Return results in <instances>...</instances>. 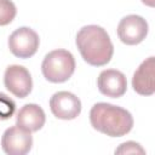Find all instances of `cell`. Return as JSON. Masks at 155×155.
<instances>
[{
    "label": "cell",
    "mask_w": 155,
    "mask_h": 155,
    "mask_svg": "<svg viewBox=\"0 0 155 155\" xmlns=\"http://www.w3.org/2000/svg\"><path fill=\"white\" fill-rule=\"evenodd\" d=\"M82 59L92 67L108 64L114 53V46L107 30L99 25L90 24L82 27L75 39Z\"/></svg>",
    "instance_id": "1"
},
{
    "label": "cell",
    "mask_w": 155,
    "mask_h": 155,
    "mask_svg": "<svg viewBox=\"0 0 155 155\" xmlns=\"http://www.w3.org/2000/svg\"><path fill=\"white\" fill-rule=\"evenodd\" d=\"M91 126L109 137H122L133 127L131 113L110 103H96L90 110Z\"/></svg>",
    "instance_id": "2"
},
{
    "label": "cell",
    "mask_w": 155,
    "mask_h": 155,
    "mask_svg": "<svg viewBox=\"0 0 155 155\" xmlns=\"http://www.w3.org/2000/svg\"><path fill=\"white\" fill-rule=\"evenodd\" d=\"M75 58L74 56L63 48L53 50L48 52L42 63L41 71L44 78L53 84H61L68 81L75 71Z\"/></svg>",
    "instance_id": "3"
},
{
    "label": "cell",
    "mask_w": 155,
    "mask_h": 155,
    "mask_svg": "<svg viewBox=\"0 0 155 155\" xmlns=\"http://www.w3.org/2000/svg\"><path fill=\"white\" fill-rule=\"evenodd\" d=\"M40 39L35 30L29 27H21L8 36V48L18 58L25 59L33 57L39 48Z\"/></svg>",
    "instance_id": "4"
},
{
    "label": "cell",
    "mask_w": 155,
    "mask_h": 155,
    "mask_svg": "<svg viewBox=\"0 0 155 155\" xmlns=\"http://www.w3.org/2000/svg\"><path fill=\"white\" fill-rule=\"evenodd\" d=\"M148 22L138 15L125 16L117 25V36L125 45H138L148 35Z\"/></svg>",
    "instance_id": "5"
},
{
    "label": "cell",
    "mask_w": 155,
    "mask_h": 155,
    "mask_svg": "<svg viewBox=\"0 0 155 155\" xmlns=\"http://www.w3.org/2000/svg\"><path fill=\"white\" fill-rule=\"evenodd\" d=\"M4 85L7 91L18 98H25L33 90V79L27 68L18 64L8 65L4 74Z\"/></svg>",
    "instance_id": "6"
},
{
    "label": "cell",
    "mask_w": 155,
    "mask_h": 155,
    "mask_svg": "<svg viewBox=\"0 0 155 155\" xmlns=\"http://www.w3.org/2000/svg\"><path fill=\"white\" fill-rule=\"evenodd\" d=\"M33 137L31 132H28L21 127H8L1 137V148L8 155H25L31 150Z\"/></svg>",
    "instance_id": "7"
},
{
    "label": "cell",
    "mask_w": 155,
    "mask_h": 155,
    "mask_svg": "<svg viewBox=\"0 0 155 155\" xmlns=\"http://www.w3.org/2000/svg\"><path fill=\"white\" fill-rule=\"evenodd\" d=\"M52 114L61 120H73L81 113V101L71 92L59 91L50 98Z\"/></svg>",
    "instance_id": "8"
},
{
    "label": "cell",
    "mask_w": 155,
    "mask_h": 155,
    "mask_svg": "<svg viewBox=\"0 0 155 155\" xmlns=\"http://www.w3.org/2000/svg\"><path fill=\"white\" fill-rule=\"evenodd\" d=\"M97 86L102 94L110 98H120L126 93L127 80L120 70L105 69L99 73Z\"/></svg>",
    "instance_id": "9"
},
{
    "label": "cell",
    "mask_w": 155,
    "mask_h": 155,
    "mask_svg": "<svg viewBox=\"0 0 155 155\" xmlns=\"http://www.w3.org/2000/svg\"><path fill=\"white\" fill-rule=\"evenodd\" d=\"M155 58L148 57L140 63L132 78V87L140 96H151L155 92Z\"/></svg>",
    "instance_id": "10"
},
{
    "label": "cell",
    "mask_w": 155,
    "mask_h": 155,
    "mask_svg": "<svg viewBox=\"0 0 155 155\" xmlns=\"http://www.w3.org/2000/svg\"><path fill=\"white\" fill-rule=\"evenodd\" d=\"M46 115L41 107L34 103L24 104L17 113L16 125L28 132H36L45 125Z\"/></svg>",
    "instance_id": "11"
},
{
    "label": "cell",
    "mask_w": 155,
    "mask_h": 155,
    "mask_svg": "<svg viewBox=\"0 0 155 155\" xmlns=\"http://www.w3.org/2000/svg\"><path fill=\"white\" fill-rule=\"evenodd\" d=\"M17 13L16 5L12 0H0V25L10 24Z\"/></svg>",
    "instance_id": "12"
},
{
    "label": "cell",
    "mask_w": 155,
    "mask_h": 155,
    "mask_svg": "<svg viewBox=\"0 0 155 155\" xmlns=\"http://www.w3.org/2000/svg\"><path fill=\"white\" fill-rule=\"evenodd\" d=\"M16 110V103L7 94L0 92V119L7 120L10 119Z\"/></svg>",
    "instance_id": "13"
},
{
    "label": "cell",
    "mask_w": 155,
    "mask_h": 155,
    "mask_svg": "<svg viewBox=\"0 0 155 155\" xmlns=\"http://www.w3.org/2000/svg\"><path fill=\"white\" fill-rule=\"evenodd\" d=\"M115 154H145V150L140 147V144L128 140L122 144L115 150Z\"/></svg>",
    "instance_id": "14"
},
{
    "label": "cell",
    "mask_w": 155,
    "mask_h": 155,
    "mask_svg": "<svg viewBox=\"0 0 155 155\" xmlns=\"http://www.w3.org/2000/svg\"><path fill=\"white\" fill-rule=\"evenodd\" d=\"M142 2L144 5H147V6H150V7L154 6V0H142Z\"/></svg>",
    "instance_id": "15"
}]
</instances>
